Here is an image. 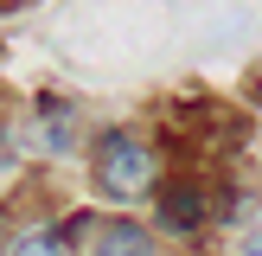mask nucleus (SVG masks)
Wrapping results in <instances>:
<instances>
[{"mask_svg": "<svg viewBox=\"0 0 262 256\" xmlns=\"http://www.w3.org/2000/svg\"><path fill=\"white\" fill-rule=\"evenodd\" d=\"M205 224V192L199 186H166L160 192V230H173V237H192V230Z\"/></svg>", "mask_w": 262, "mask_h": 256, "instance_id": "2", "label": "nucleus"}, {"mask_svg": "<svg viewBox=\"0 0 262 256\" xmlns=\"http://www.w3.org/2000/svg\"><path fill=\"white\" fill-rule=\"evenodd\" d=\"M38 147L45 154H71L77 147V115L64 102H38Z\"/></svg>", "mask_w": 262, "mask_h": 256, "instance_id": "4", "label": "nucleus"}, {"mask_svg": "<svg viewBox=\"0 0 262 256\" xmlns=\"http://www.w3.org/2000/svg\"><path fill=\"white\" fill-rule=\"evenodd\" d=\"M7 256H64V230L58 224H38V230H26V237H13Z\"/></svg>", "mask_w": 262, "mask_h": 256, "instance_id": "5", "label": "nucleus"}, {"mask_svg": "<svg viewBox=\"0 0 262 256\" xmlns=\"http://www.w3.org/2000/svg\"><path fill=\"white\" fill-rule=\"evenodd\" d=\"M0 256H7V218H0Z\"/></svg>", "mask_w": 262, "mask_h": 256, "instance_id": "6", "label": "nucleus"}, {"mask_svg": "<svg viewBox=\"0 0 262 256\" xmlns=\"http://www.w3.org/2000/svg\"><path fill=\"white\" fill-rule=\"evenodd\" d=\"M243 256H262V243H250V250H243Z\"/></svg>", "mask_w": 262, "mask_h": 256, "instance_id": "7", "label": "nucleus"}, {"mask_svg": "<svg viewBox=\"0 0 262 256\" xmlns=\"http://www.w3.org/2000/svg\"><path fill=\"white\" fill-rule=\"evenodd\" d=\"M90 256H154V237L135 218H109V224H96V237H90Z\"/></svg>", "mask_w": 262, "mask_h": 256, "instance_id": "3", "label": "nucleus"}, {"mask_svg": "<svg viewBox=\"0 0 262 256\" xmlns=\"http://www.w3.org/2000/svg\"><path fill=\"white\" fill-rule=\"evenodd\" d=\"M90 173L109 199H141V192H154V147L128 128H109V135H96Z\"/></svg>", "mask_w": 262, "mask_h": 256, "instance_id": "1", "label": "nucleus"}]
</instances>
